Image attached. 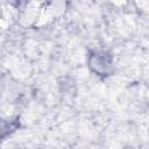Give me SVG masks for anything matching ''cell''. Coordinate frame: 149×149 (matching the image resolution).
I'll return each mask as SVG.
<instances>
[{
    "label": "cell",
    "mask_w": 149,
    "mask_h": 149,
    "mask_svg": "<svg viewBox=\"0 0 149 149\" xmlns=\"http://www.w3.org/2000/svg\"><path fill=\"white\" fill-rule=\"evenodd\" d=\"M87 66L91 72L99 77H107L113 73V55L102 49H94L87 56Z\"/></svg>",
    "instance_id": "6da1fadb"
},
{
    "label": "cell",
    "mask_w": 149,
    "mask_h": 149,
    "mask_svg": "<svg viewBox=\"0 0 149 149\" xmlns=\"http://www.w3.org/2000/svg\"><path fill=\"white\" fill-rule=\"evenodd\" d=\"M14 129H15L14 122L0 118V139L7 136V135H8L12 130H14Z\"/></svg>",
    "instance_id": "7a4b0ae2"
}]
</instances>
